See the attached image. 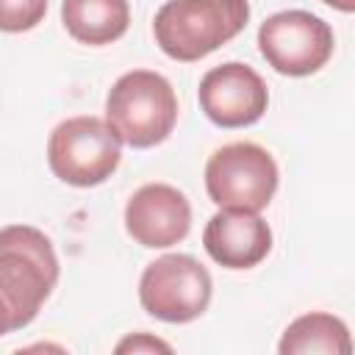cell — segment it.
Returning <instances> with one entry per match:
<instances>
[{"instance_id": "3", "label": "cell", "mask_w": 355, "mask_h": 355, "mask_svg": "<svg viewBox=\"0 0 355 355\" xmlns=\"http://www.w3.org/2000/svg\"><path fill=\"white\" fill-rule=\"evenodd\" d=\"M105 122L133 150L161 144L178 122L172 83L153 69H130L119 75L105 97Z\"/></svg>"}, {"instance_id": "11", "label": "cell", "mask_w": 355, "mask_h": 355, "mask_svg": "<svg viewBox=\"0 0 355 355\" xmlns=\"http://www.w3.org/2000/svg\"><path fill=\"white\" fill-rule=\"evenodd\" d=\"M61 22L80 44H111L125 36L130 25L128 0H64Z\"/></svg>"}, {"instance_id": "5", "label": "cell", "mask_w": 355, "mask_h": 355, "mask_svg": "<svg viewBox=\"0 0 355 355\" xmlns=\"http://www.w3.org/2000/svg\"><path fill=\"white\" fill-rule=\"evenodd\" d=\"M275 158L252 141L219 147L205 164V191L214 205L233 211H263L277 191Z\"/></svg>"}, {"instance_id": "6", "label": "cell", "mask_w": 355, "mask_h": 355, "mask_svg": "<svg viewBox=\"0 0 355 355\" xmlns=\"http://www.w3.org/2000/svg\"><path fill=\"white\" fill-rule=\"evenodd\" d=\"M211 275L191 255H161L141 272L139 302L141 308L169 324H186L205 313L211 302Z\"/></svg>"}, {"instance_id": "9", "label": "cell", "mask_w": 355, "mask_h": 355, "mask_svg": "<svg viewBox=\"0 0 355 355\" xmlns=\"http://www.w3.org/2000/svg\"><path fill=\"white\" fill-rule=\"evenodd\" d=\"M191 205L183 191L169 183H147L125 205L128 236L150 250H164L189 236Z\"/></svg>"}, {"instance_id": "12", "label": "cell", "mask_w": 355, "mask_h": 355, "mask_svg": "<svg viewBox=\"0 0 355 355\" xmlns=\"http://www.w3.org/2000/svg\"><path fill=\"white\" fill-rule=\"evenodd\" d=\"M277 349H280V355H305V352L349 355L352 341H349L347 324L338 316L313 311V313H305V316L294 319L286 327Z\"/></svg>"}, {"instance_id": "2", "label": "cell", "mask_w": 355, "mask_h": 355, "mask_svg": "<svg viewBox=\"0 0 355 355\" xmlns=\"http://www.w3.org/2000/svg\"><path fill=\"white\" fill-rule=\"evenodd\" d=\"M58 283V258L53 241L31 225L0 230V294L6 297L14 330L31 324Z\"/></svg>"}, {"instance_id": "14", "label": "cell", "mask_w": 355, "mask_h": 355, "mask_svg": "<svg viewBox=\"0 0 355 355\" xmlns=\"http://www.w3.org/2000/svg\"><path fill=\"white\" fill-rule=\"evenodd\" d=\"M128 349H133V352H141V349H150V352L161 349V352H169L172 347L164 344V341H158V338H153V336L139 333V336H130V338H125V341L116 344V352H128Z\"/></svg>"}, {"instance_id": "10", "label": "cell", "mask_w": 355, "mask_h": 355, "mask_svg": "<svg viewBox=\"0 0 355 355\" xmlns=\"http://www.w3.org/2000/svg\"><path fill=\"white\" fill-rule=\"evenodd\" d=\"M202 247L225 269H252L269 255L272 230L252 211L219 208L202 230Z\"/></svg>"}, {"instance_id": "4", "label": "cell", "mask_w": 355, "mask_h": 355, "mask_svg": "<svg viewBox=\"0 0 355 355\" xmlns=\"http://www.w3.org/2000/svg\"><path fill=\"white\" fill-rule=\"evenodd\" d=\"M122 158V139L100 116H72L53 128L47 141L50 172L78 189L105 183Z\"/></svg>"}, {"instance_id": "1", "label": "cell", "mask_w": 355, "mask_h": 355, "mask_svg": "<svg viewBox=\"0 0 355 355\" xmlns=\"http://www.w3.org/2000/svg\"><path fill=\"white\" fill-rule=\"evenodd\" d=\"M247 19V0H166L155 14L153 33L169 58L189 64L236 39Z\"/></svg>"}, {"instance_id": "16", "label": "cell", "mask_w": 355, "mask_h": 355, "mask_svg": "<svg viewBox=\"0 0 355 355\" xmlns=\"http://www.w3.org/2000/svg\"><path fill=\"white\" fill-rule=\"evenodd\" d=\"M322 3H327L330 8L344 11V14H352V11H355V0H322Z\"/></svg>"}, {"instance_id": "13", "label": "cell", "mask_w": 355, "mask_h": 355, "mask_svg": "<svg viewBox=\"0 0 355 355\" xmlns=\"http://www.w3.org/2000/svg\"><path fill=\"white\" fill-rule=\"evenodd\" d=\"M47 14V0H0V31L22 33L36 28Z\"/></svg>"}, {"instance_id": "8", "label": "cell", "mask_w": 355, "mask_h": 355, "mask_svg": "<svg viewBox=\"0 0 355 355\" xmlns=\"http://www.w3.org/2000/svg\"><path fill=\"white\" fill-rule=\"evenodd\" d=\"M197 97L202 114L219 128L255 125L269 105L263 78L241 61H227L208 69L200 80Z\"/></svg>"}, {"instance_id": "15", "label": "cell", "mask_w": 355, "mask_h": 355, "mask_svg": "<svg viewBox=\"0 0 355 355\" xmlns=\"http://www.w3.org/2000/svg\"><path fill=\"white\" fill-rule=\"evenodd\" d=\"M11 330H14V316H11V308H8L6 297L0 294V336H6Z\"/></svg>"}, {"instance_id": "7", "label": "cell", "mask_w": 355, "mask_h": 355, "mask_svg": "<svg viewBox=\"0 0 355 355\" xmlns=\"http://www.w3.org/2000/svg\"><path fill=\"white\" fill-rule=\"evenodd\" d=\"M330 25L302 8L277 11L258 28V50L266 64L288 78H305L319 72L333 55Z\"/></svg>"}]
</instances>
